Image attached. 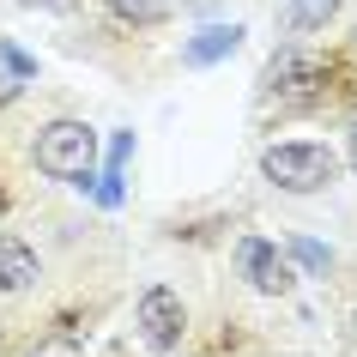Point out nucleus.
<instances>
[{"mask_svg":"<svg viewBox=\"0 0 357 357\" xmlns=\"http://www.w3.org/2000/svg\"><path fill=\"white\" fill-rule=\"evenodd\" d=\"M37 169L55 182H91L97 169V133L85 121H49L37 133Z\"/></svg>","mask_w":357,"mask_h":357,"instance_id":"1","label":"nucleus"},{"mask_svg":"<svg viewBox=\"0 0 357 357\" xmlns=\"http://www.w3.org/2000/svg\"><path fill=\"white\" fill-rule=\"evenodd\" d=\"M261 169H266V182H279L284 194H315V188H327V182H333V151L327 146H273L261 158Z\"/></svg>","mask_w":357,"mask_h":357,"instance_id":"2","label":"nucleus"},{"mask_svg":"<svg viewBox=\"0 0 357 357\" xmlns=\"http://www.w3.org/2000/svg\"><path fill=\"white\" fill-rule=\"evenodd\" d=\"M139 327H146V345L151 351H176V339H182V297L164 291V284H151L146 297H139Z\"/></svg>","mask_w":357,"mask_h":357,"instance_id":"3","label":"nucleus"},{"mask_svg":"<svg viewBox=\"0 0 357 357\" xmlns=\"http://www.w3.org/2000/svg\"><path fill=\"white\" fill-rule=\"evenodd\" d=\"M236 266H243L248 284H255V291H266V297L291 291V266H284V261H279V248L261 243V236H243V243H236Z\"/></svg>","mask_w":357,"mask_h":357,"instance_id":"4","label":"nucleus"},{"mask_svg":"<svg viewBox=\"0 0 357 357\" xmlns=\"http://www.w3.org/2000/svg\"><path fill=\"white\" fill-rule=\"evenodd\" d=\"M236 43H243V31H236V24H206L200 37L182 43V61H188V67H212V61L236 55Z\"/></svg>","mask_w":357,"mask_h":357,"instance_id":"5","label":"nucleus"},{"mask_svg":"<svg viewBox=\"0 0 357 357\" xmlns=\"http://www.w3.org/2000/svg\"><path fill=\"white\" fill-rule=\"evenodd\" d=\"M31 279H37V255H31L24 243H13V236H0V297L24 291Z\"/></svg>","mask_w":357,"mask_h":357,"instance_id":"6","label":"nucleus"},{"mask_svg":"<svg viewBox=\"0 0 357 357\" xmlns=\"http://www.w3.org/2000/svg\"><path fill=\"white\" fill-rule=\"evenodd\" d=\"M309 73H315V67H309V61H303L297 49H284V55L273 61V67H266V85H273V91H284V97H291V91H297V85H303V79H309Z\"/></svg>","mask_w":357,"mask_h":357,"instance_id":"7","label":"nucleus"},{"mask_svg":"<svg viewBox=\"0 0 357 357\" xmlns=\"http://www.w3.org/2000/svg\"><path fill=\"white\" fill-rule=\"evenodd\" d=\"M109 13L121 24H164L169 19V0H109Z\"/></svg>","mask_w":357,"mask_h":357,"instance_id":"8","label":"nucleus"},{"mask_svg":"<svg viewBox=\"0 0 357 357\" xmlns=\"http://www.w3.org/2000/svg\"><path fill=\"white\" fill-rule=\"evenodd\" d=\"M333 13H339V0H291V24H303V31H321Z\"/></svg>","mask_w":357,"mask_h":357,"instance_id":"9","label":"nucleus"},{"mask_svg":"<svg viewBox=\"0 0 357 357\" xmlns=\"http://www.w3.org/2000/svg\"><path fill=\"white\" fill-rule=\"evenodd\" d=\"M291 255H297L309 273H321V266H327V248H321V243H291Z\"/></svg>","mask_w":357,"mask_h":357,"instance_id":"10","label":"nucleus"},{"mask_svg":"<svg viewBox=\"0 0 357 357\" xmlns=\"http://www.w3.org/2000/svg\"><path fill=\"white\" fill-rule=\"evenodd\" d=\"M37 357H73V345H49V351H37Z\"/></svg>","mask_w":357,"mask_h":357,"instance_id":"11","label":"nucleus"},{"mask_svg":"<svg viewBox=\"0 0 357 357\" xmlns=\"http://www.w3.org/2000/svg\"><path fill=\"white\" fill-rule=\"evenodd\" d=\"M24 6H67V0H24Z\"/></svg>","mask_w":357,"mask_h":357,"instance_id":"12","label":"nucleus"},{"mask_svg":"<svg viewBox=\"0 0 357 357\" xmlns=\"http://www.w3.org/2000/svg\"><path fill=\"white\" fill-rule=\"evenodd\" d=\"M6 97H13V85H6V79H0V103H6Z\"/></svg>","mask_w":357,"mask_h":357,"instance_id":"13","label":"nucleus"},{"mask_svg":"<svg viewBox=\"0 0 357 357\" xmlns=\"http://www.w3.org/2000/svg\"><path fill=\"white\" fill-rule=\"evenodd\" d=\"M351 169H357V133H351Z\"/></svg>","mask_w":357,"mask_h":357,"instance_id":"14","label":"nucleus"},{"mask_svg":"<svg viewBox=\"0 0 357 357\" xmlns=\"http://www.w3.org/2000/svg\"><path fill=\"white\" fill-rule=\"evenodd\" d=\"M351 339H357V321H351Z\"/></svg>","mask_w":357,"mask_h":357,"instance_id":"15","label":"nucleus"}]
</instances>
